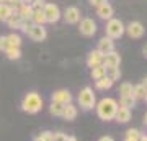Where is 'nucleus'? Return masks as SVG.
<instances>
[{
    "label": "nucleus",
    "instance_id": "nucleus-42",
    "mask_svg": "<svg viewBox=\"0 0 147 141\" xmlns=\"http://www.w3.org/2000/svg\"><path fill=\"white\" fill-rule=\"evenodd\" d=\"M142 52H144V56H146V58H147V44H146V46H144V48H142Z\"/></svg>",
    "mask_w": 147,
    "mask_h": 141
},
{
    "label": "nucleus",
    "instance_id": "nucleus-22",
    "mask_svg": "<svg viewBox=\"0 0 147 141\" xmlns=\"http://www.w3.org/2000/svg\"><path fill=\"white\" fill-rule=\"evenodd\" d=\"M147 89L144 87V84H136L134 87H132V95H134V99L136 100H142L144 99V95H146Z\"/></svg>",
    "mask_w": 147,
    "mask_h": 141
},
{
    "label": "nucleus",
    "instance_id": "nucleus-18",
    "mask_svg": "<svg viewBox=\"0 0 147 141\" xmlns=\"http://www.w3.org/2000/svg\"><path fill=\"white\" fill-rule=\"evenodd\" d=\"M136 102H137V100L134 99V95H126V97H119V104H118V105L131 110L132 107H136Z\"/></svg>",
    "mask_w": 147,
    "mask_h": 141
},
{
    "label": "nucleus",
    "instance_id": "nucleus-12",
    "mask_svg": "<svg viewBox=\"0 0 147 141\" xmlns=\"http://www.w3.org/2000/svg\"><path fill=\"white\" fill-rule=\"evenodd\" d=\"M96 15H98V18L100 20H105V21H108V20H111L113 18V15H115V8L106 2V3H103L101 7H98L96 8Z\"/></svg>",
    "mask_w": 147,
    "mask_h": 141
},
{
    "label": "nucleus",
    "instance_id": "nucleus-33",
    "mask_svg": "<svg viewBox=\"0 0 147 141\" xmlns=\"http://www.w3.org/2000/svg\"><path fill=\"white\" fill-rule=\"evenodd\" d=\"M39 141H53V131H42L41 135L36 136Z\"/></svg>",
    "mask_w": 147,
    "mask_h": 141
},
{
    "label": "nucleus",
    "instance_id": "nucleus-38",
    "mask_svg": "<svg viewBox=\"0 0 147 141\" xmlns=\"http://www.w3.org/2000/svg\"><path fill=\"white\" fill-rule=\"evenodd\" d=\"M98 141H115V140H113L111 136H101V138H100Z\"/></svg>",
    "mask_w": 147,
    "mask_h": 141
},
{
    "label": "nucleus",
    "instance_id": "nucleus-20",
    "mask_svg": "<svg viewBox=\"0 0 147 141\" xmlns=\"http://www.w3.org/2000/svg\"><path fill=\"white\" fill-rule=\"evenodd\" d=\"M7 41H8V48H20L21 46V36L18 33L7 35Z\"/></svg>",
    "mask_w": 147,
    "mask_h": 141
},
{
    "label": "nucleus",
    "instance_id": "nucleus-6",
    "mask_svg": "<svg viewBox=\"0 0 147 141\" xmlns=\"http://www.w3.org/2000/svg\"><path fill=\"white\" fill-rule=\"evenodd\" d=\"M42 13L46 16L47 23H57L61 20V16H62V13H61V10H59V7L56 3H46L44 8H42Z\"/></svg>",
    "mask_w": 147,
    "mask_h": 141
},
{
    "label": "nucleus",
    "instance_id": "nucleus-26",
    "mask_svg": "<svg viewBox=\"0 0 147 141\" xmlns=\"http://www.w3.org/2000/svg\"><path fill=\"white\" fill-rule=\"evenodd\" d=\"M31 21H33V25H39V26H44L47 23L46 16H44V13H42V10L41 12H33Z\"/></svg>",
    "mask_w": 147,
    "mask_h": 141
},
{
    "label": "nucleus",
    "instance_id": "nucleus-36",
    "mask_svg": "<svg viewBox=\"0 0 147 141\" xmlns=\"http://www.w3.org/2000/svg\"><path fill=\"white\" fill-rule=\"evenodd\" d=\"M7 5H10L13 10H18L21 7V0H7Z\"/></svg>",
    "mask_w": 147,
    "mask_h": 141
},
{
    "label": "nucleus",
    "instance_id": "nucleus-21",
    "mask_svg": "<svg viewBox=\"0 0 147 141\" xmlns=\"http://www.w3.org/2000/svg\"><path fill=\"white\" fill-rule=\"evenodd\" d=\"M11 15H13L11 7L7 3H0V21H7Z\"/></svg>",
    "mask_w": 147,
    "mask_h": 141
},
{
    "label": "nucleus",
    "instance_id": "nucleus-4",
    "mask_svg": "<svg viewBox=\"0 0 147 141\" xmlns=\"http://www.w3.org/2000/svg\"><path fill=\"white\" fill-rule=\"evenodd\" d=\"M124 23L118 18H111L106 21V28H105V36L111 38V40H118L124 35Z\"/></svg>",
    "mask_w": 147,
    "mask_h": 141
},
{
    "label": "nucleus",
    "instance_id": "nucleus-28",
    "mask_svg": "<svg viewBox=\"0 0 147 141\" xmlns=\"http://www.w3.org/2000/svg\"><path fill=\"white\" fill-rule=\"evenodd\" d=\"M106 77H110L113 82L119 80V77H121V69H119V67H108V69H106Z\"/></svg>",
    "mask_w": 147,
    "mask_h": 141
},
{
    "label": "nucleus",
    "instance_id": "nucleus-24",
    "mask_svg": "<svg viewBox=\"0 0 147 141\" xmlns=\"http://www.w3.org/2000/svg\"><path fill=\"white\" fill-rule=\"evenodd\" d=\"M21 18L18 16V13H13V15L8 18V20L5 21L7 25H8V28H11V30H20V25H21Z\"/></svg>",
    "mask_w": 147,
    "mask_h": 141
},
{
    "label": "nucleus",
    "instance_id": "nucleus-40",
    "mask_svg": "<svg viewBox=\"0 0 147 141\" xmlns=\"http://www.w3.org/2000/svg\"><path fill=\"white\" fill-rule=\"evenodd\" d=\"M33 0H21V5H31Z\"/></svg>",
    "mask_w": 147,
    "mask_h": 141
},
{
    "label": "nucleus",
    "instance_id": "nucleus-23",
    "mask_svg": "<svg viewBox=\"0 0 147 141\" xmlns=\"http://www.w3.org/2000/svg\"><path fill=\"white\" fill-rule=\"evenodd\" d=\"M90 76H92V79H93V80H98V79L105 77V76H106V67L103 66V64H100V66H96V67L92 69Z\"/></svg>",
    "mask_w": 147,
    "mask_h": 141
},
{
    "label": "nucleus",
    "instance_id": "nucleus-10",
    "mask_svg": "<svg viewBox=\"0 0 147 141\" xmlns=\"http://www.w3.org/2000/svg\"><path fill=\"white\" fill-rule=\"evenodd\" d=\"M101 64H103L106 69H108V67H119V64H121L119 52L111 51V52H108V54H105V56H103V61H101Z\"/></svg>",
    "mask_w": 147,
    "mask_h": 141
},
{
    "label": "nucleus",
    "instance_id": "nucleus-2",
    "mask_svg": "<svg viewBox=\"0 0 147 141\" xmlns=\"http://www.w3.org/2000/svg\"><path fill=\"white\" fill-rule=\"evenodd\" d=\"M42 97L38 92H28L23 100H21V110L25 113H30V115H34L38 112H41L42 108Z\"/></svg>",
    "mask_w": 147,
    "mask_h": 141
},
{
    "label": "nucleus",
    "instance_id": "nucleus-13",
    "mask_svg": "<svg viewBox=\"0 0 147 141\" xmlns=\"http://www.w3.org/2000/svg\"><path fill=\"white\" fill-rule=\"evenodd\" d=\"M103 56H105V54H101L98 49L90 51L88 56H87V66H88L90 69H93V67H96V66H100L101 61H103Z\"/></svg>",
    "mask_w": 147,
    "mask_h": 141
},
{
    "label": "nucleus",
    "instance_id": "nucleus-16",
    "mask_svg": "<svg viewBox=\"0 0 147 141\" xmlns=\"http://www.w3.org/2000/svg\"><path fill=\"white\" fill-rule=\"evenodd\" d=\"M115 120L118 121V123H127V121L131 120V110L124 108V107H118L116 115H115Z\"/></svg>",
    "mask_w": 147,
    "mask_h": 141
},
{
    "label": "nucleus",
    "instance_id": "nucleus-46",
    "mask_svg": "<svg viewBox=\"0 0 147 141\" xmlns=\"http://www.w3.org/2000/svg\"><path fill=\"white\" fill-rule=\"evenodd\" d=\"M0 3H7V0H0Z\"/></svg>",
    "mask_w": 147,
    "mask_h": 141
},
{
    "label": "nucleus",
    "instance_id": "nucleus-11",
    "mask_svg": "<svg viewBox=\"0 0 147 141\" xmlns=\"http://www.w3.org/2000/svg\"><path fill=\"white\" fill-rule=\"evenodd\" d=\"M28 36L31 38L33 41L41 43V41H44V40L47 38V31H46V28H44V26L34 25V26L31 28V31L28 33Z\"/></svg>",
    "mask_w": 147,
    "mask_h": 141
},
{
    "label": "nucleus",
    "instance_id": "nucleus-45",
    "mask_svg": "<svg viewBox=\"0 0 147 141\" xmlns=\"http://www.w3.org/2000/svg\"><path fill=\"white\" fill-rule=\"evenodd\" d=\"M142 100H144V102L147 104V92H146V95H144V99H142Z\"/></svg>",
    "mask_w": 147,
    "mask_h": 141
},
{
    "label": "nucleus",
    "instance_id": "nucleus-27",
    "mask_svg": "<svg viewBox=\"0 0 147 141\" xmlns=\"http://www.w3.org/2000/svg\"><path fill=\"white\" fill-rule=\"evenodd\" d=\"M62 110H64V105L61 104L51 102V105H49V113L53 116H62Z\"/></svg>",
    "mask_w": 147,
    "mask_h": 141
},
{
    "label": "nucleus",
    "instance_id": "nucleus-17",
    "mask_svg": "<svg viewBox=\"0 0 147 141\" xmlns=\"http://www.w3.org/2000/svg\"><path fill=\"white\" fill-rule=\"evenodd\" d=\"M113 80H111L110 77H101V79H98V80H95V89L96 90H110L111 87H113Z\"/></svg>",
    "mask_w": 147,
    "mask_h": 141
},
{
    "label": "nucleus",
    "instance_id": "nucleus-41",
    "mask_svg": "<svg viewBox=\"0 0 147 141\" xmlns=\"http://www.w3.org/2000/svg\"><path fill=\"white\" fill-rule=\"evenodd\" d=\"M67 141H79L75 136H67Z\"/></svg>",
    "mask_w": 147,
    "mask_h": 141
},
{
    "label": "nucleus",
    "instance_id": "nucleus-3",
    "mask_svg": "<svg viewBox=\"0 0 147 141\" xmlns=\"http://www.w3.org/2000/svg\"><path fill=\"white\" fill-rule=\"evenodd\" d=\"M77 100H79V107L84 110V112H90V110H93L95 105H96V95H95L93 89L88 87V85L80 90Z\"/></svg>",
    "mask_w": 147,
    "mask_h": 141
},
{
    "label": "nucleus",
    "instance_id": "nucleus-37",
    "mask_svg": "<svg viewBox=\"0 0 147 141\" xmlns=\"http://www.w3.org/2000/svg\"><path fill=\"white\" fill-rule=\"evenodd\" d=\"M88 2H90V5L92 7H96V8H98V7H101L103 3H106L108 0H88Z\"/></svg>",
    "mask_w": 147,
    "mask_h": 141
},
{
    "label": "nucleus",
    "instance_id": "nucleus-9",
    "mask_svg": "<svg viewBox=\"0 0 147 141\" xmlns=\"http://www.w3.org/2000/svg\"><path fill=\"white\" fill-rule=\"evenodd\" d=\"M62 18L65 23H69V25H75V23H79L80 21V10L79 7H67L65 8V12L62 13Z\"/></svg>",
    "mask_w": 147,
    "mask_h": 141
},
{
    "label": "nucleus",
    "instance_id": "nucleus-32",
    "mask_svg": "<svg viewBox=\"0 0 147 141\" xmlns=\"http://www.w3.org/2000/svg\"><path fill=\"white\" fill-rule=\"evenodd\" d=\"M46 3H47L46 0H33V2H31V8L34 12H41Z\"/></svg>",
    "mask_w": 147,
    "mask_h": 141
},
{
    "label": "nucleus",
    "instance_id": "nucleus-14",
    "mask_svg": "<svg viewBox=\"0 0 147 141\" xmlns=\"http://www.w3.org/2000/svg\"><path fill=\"white\" fill-rule=\"evenodd\" d=\"M101 54H108V52L115 51V40H111L108 36H103L98 41V48H96Z\"/></svg>",
    "mask_w": 147,
    "mask_h": 141
},
{
    "label": "nucleus",
    "instance_id": "nucleus-7",
    "mask_svg": "<svg viewBox=\"0 0 147 141\" xmlns=\"http://www.w3.org/2000/svg\"><path fill=\"white\" fill-rule=\"evenodd\" d=\"M72 99H74L72 94L67 89H59L51 94V102H56V104H61V105L72 104Z\"/></svg>",
    "mask_w": 147,
    "mask_h": 141
},
{
    "label": "nucleus",
    "instance_id": "nucleus-43",
    "mask_svg": "<svg viewBox=\"0 0 147 141\" xmlns=\"http://www.w3.org/2000/svg\"><path fill=\"white\" fill-rule=\"evenodd\" d=\"M144 125L147 126V112H146V115H144Z\"/></svg>",
    "mask_w": 147,
    "mask_h": 141
},
{
    "label": "nucleus",
    "instance_id": "nucleus-35",
    "mask_svg": "<svg viewBox=\"0 0 147 141\" xmlns=\"http://www.w3.org/2000/svg\"><path fill=\"white\" fill-rule=\"evenodd\" d=\"M7 48H8V41H7V36H0V52H5Z\"/></svg>",
    "mask_w": 147,
    "mask_h": 141
},
{
    "label": "nucleus",
    "instance_id": "nucleus-44",
    "mask_svg": "<svg viewBox=\"0 0 147 141\" xmlns=\"http://www.w3.org/2000/svg\"><path fill=\"white\" fill-rule=\"evenodd\" d=\"M142 84H144V87H146V89H147V77L144 79V80H142Z\"/></svg>",
    "mask_w": 147,
    "mask_h": 141
},
{
    "label": "nucleus",
    "instance_id": "nucleus-30",
    "mask_svg": "<svg viewBox=\"0 0 147 141\" xmlns=\"http://www.w3.org/2000/svg\"><path fill=\"white\" fill-rule=\"evenodd\" d=\"M139 136H141V131L137 128H129L126 131V140L129 141H139Z\"/></svg>",
    "mask_w": 147,
    "mask_h": 141
},
{
    "label": "nucleus",
    "instance_id": "nucleus-8",
    "mask_svg": "<svg viewBox=\"0 0 147 141\" xmlns=\"http://www.w3.org/2000/svg\"><path fill=\"white\" fill-rule=\"evenodd\" d=\"M144 26H142L141 21H131L129 25L124 28V33H127L129 35V38H132V40H139V38L144 36Z\"/></svg>",
    "mask_w": 147,
    "mask_h": 141
},
{
    "label": "nucleus",
    "instance_id": "nucleus-25",
    "mask_svg": "<svg viewBox=\"0 0 147 141\" xmlns=\"http://www.w3.org/2000/svg\"><path fill=\"white\" fill-rule=\"evenodd\" d=\"M5 56L10 59V61H18V59L21 58V49L20 48H7Z\"/></svg>",
    "mask_w": 147,
    "mask_h": 141
},
{
    "label": "nucleus",
    "instance_id": "nucleus-15",
    "mask_svg": "<svg viewBox=\"0 0 147 141\" xmlns=\"http://www.w3.org/2000/svg\"><path fill=\"white\" fill-rule=\"evenodd\" d=\"M79 115V108L75 107L74 104H67L64 105V110H62V118L67 121H74Z\"/></svg>",
    "mask_w": 147,
    "mask_h": 141
},
{
    "label": "nucleus",
    "instance_id": "nucleus-29",
    "mask_svg": "<svg viewBox=\"0 0 147 141\" xmlns=\"http://www.w3.org/2000/svg\"><path fill=\"white\" fill-rule=\"evenodd\" d=\"M132 85L131 82H123L119 85V94H121V97H126V95H132Z\"/></svg>",
    "mask_w": 147,
    "mask_h": 141
},
{
    "label": "nucleus",
    "instance_id": "nucleus-34",
    "mask_svg": "<svg viewBox=\"0 0 147 141\" xmlns=\"http://www.w3.org/2000/svg\"><path fill=\"white\" fill-rule=\"evenodd\" d=\"M53 141H67V135L65 133H61V131L53 133Z\"/></svg>",
    "mask_w": 147,
    "mask_h": 141
},
{
    "label": "nucleus",
    "instance_id": "nucleus-19",
    "mask_svg": "<svg viewBox=\"0 0 147 141\" xmlns=\"http://www.w3.org/2000/svg\"><path fill=\"white\" fill-rule=\"evenodd\" d=\"M33 12L34 10L31 8V5H21L18 8V16H20L21 20H31Z\"/></svg>",
    "mask_w": 147,
    "mask_h": 141
},
{
    "label": "nucleus",
    "instance_id": "nucleus-47",
    "mask_svg": "<svg viewBox=\"0 0 147 141\" xmlns=\"http://www.w3.org/2000/svg\"><path fill=\"white\" fill-rule=\"evenodd\" d=\"M34 141H39V140H38V138H34Z\"/></svg>",
    "mask_w": 147,
    "mask_h": 141
},
{
    "label": "nucleus",
    "instance_id": "nucleus-1",
    "mask_svg": "<svg viewBox=\"0 0 147 141\" xmlns=\"http://www.w3.org/2000/svg\"><path fill=\"white\" fill-rule=\"evenodd\" d=\"M118 107H119V105H118V100L111 99V97H105V99H101L100 102H96L95 110H96V115H98L100 120L111 121V120H115Z\"/></svg>",
    "mask_w": 147,
    "mask_h": 141
},
{
    "label": "nucleus",
    "instance_id": "nucleus-39",
    "mask_svg": "<svg viewBox=\"0 0 147 141\" xmlns=\"http://www.w3.org/2000/svg\"><path fill=\"white\" fill-rule=\"evenodd\" d=\"M139 141H147V135H146V133H141V136H139Z\"/></svg>",
    "mask_w": 147,
    "mask_h": 141
},
{
    "label": "nucleus",
    "instance_id": "nucleus-5",
    "mask_svg": "<svg viewBox=\"0 0 147 141\" xmlns=\"http://www.w3.org/2000/svg\"><path fill=\"white\" fill-rule=\"evenodd\" d=\"M79 31L82 36H93L95 33H96V30H98V26H96V21L93 20V18H82V20L79 21Z\"/></svg>",
    "mask_w": 147,
    "mask_h": 141
},
{
    "label": "nucleus",
    "instance_id": "nucleus-31",
    "mask_svg": "<svg viewBox=\"0 0 147 141\" xmlns=\"http://www.w3.org/2000/svg\"><path fill=\"white\" fill-rule=\"evenodd\" d=\"M33 26H34V25H33L31 20H23V21H21V25H20V31L25 33V35H28V33L31 31Z\"/></svg>",
    "mask_w": 147,
    "mask_h": 141
}]
</instances>
